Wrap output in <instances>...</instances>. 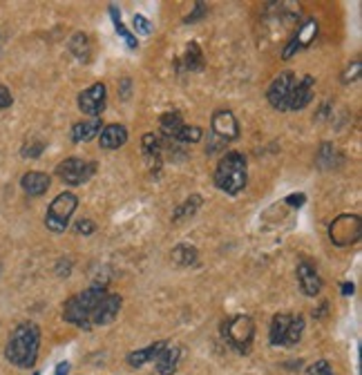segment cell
<instances>
[{"label": "cell", "instance_id": "cell-21", "mask_svg": "<svg viewBox=\"0 0 362 375\" xmlns=\"http://www.w3.org/2000/svg\"><path fill=\"white\" fill-rule=\"evenodd\" d=\"M291 324V315L287 313H277L270 319V331H268V342L273 346H284V338H287V331Z\"/></svg>", "mask_w": 362, "mask_h": 375}, {"label": "cell", "instance_id": "cell-22", "mask_svg": "<svg viewBox=\"0 0 362 375\" xmlns=\"http://www.w3.org/2000/svg\"><path fill=\"white\" fill-rule=\"evenodd\" d=\"M181 127H184V119H181L179 112H168V114L161 116V134H163V139L175 141Z\"/></svg>", "mask_w": 362, "mask_h": 375}, {"label": "cell", "instance_id": "cell-8", "mask_svg": "<svg viewBox=\"0 0 362 375\" xmlns=\"http://www.w3.org/2000/svg\"><path fill=\"white\" fill-rule=\"evenodd\" d=\"M293 85H295V74L293 72H282L280 76H275L273 83H270V87H268V92H266L270 108L280 110V112H287Z\"/></svg>", "mask_w": 362, "mask_h": 375}, {"label": "cell", "instance_id": "cell-18", "mask_svg": "<svg viewBox=\"0 0 362 375\" xmlns=\"http://www.w3.org/2000/svg\"><path fill=\"white\" fill-rule=\"evenodd\" d=\"M168 346V342H154L146 348H137L135 353H130L125 360H127V364H130L132 369H141L144 364H148V362H154L157 360V355L163 351V348Z\"/></svg>", "mask_w": 362, "mask_h": 375}, {"label": "cell", "instance_id": "cell-11", "mask_svg": "<svg viewBox=\"0 0 362 375\" xmlns=\"http://www.w3.org/2000/svg\"><path fill=\"white\" fill-rule=\"evenodd\" d=\"M121 295L119 293H106L103 295V300L99 302V306L94 308V315H92V326H106V324H112L119 315L121 310Z\"/></svg>", "mask_w": 362, "mask_h": 375}, {"label": "cell", "instance_id": "cell-37", "mask_svg": "<svg viewBox=\"0 0 362 375\" xmlns=\"http://www.w3.org/2000/svg\"><path fill=\"white\" fill-rule=\"evenodd\" d=\"M304 201H306V197L302 195V192H300V195H289V197H287V203H291L293 208H302Z\"/></svg>", "mask_w": 362, "mask_h": 375}, {"label": "cell", "instance_id": "cell-6", "mask_svg": "<svg viewBox=\"0 0 362 375\" xmlns=\"http://www.w3.org/2000/svg\"><path fill=\"white\" fill-rule=\"evenodd\" d=\"M94 172H96V163L83 161L79 157H70L56 165V174L61 177L63 184H68V186H83L85 181L92 179Z\"/></svg>", "mask_w": 362, "mask_h": 375}, {"label": "cell", "instance_id": "cell-5", "mask_svg": "<svg viewBox=\"0 0 362 375\" xmlns=\"http://www.w3.org/2000/svg\"><path fill=\"white\" fill-rule=\"evenodd\" d=\"M76 208H79V197L70 190L61 192V195L49 203L47 215H45V226L51 232H65Z\"/></svg>", "mask_w": 362, "mask_h": 375}, {"label": "cell", "instance_id": "cell-4", "mask_svg": "<svg viewBox=\"0 0 362 375\" xmlns=\"http://www.w3.org/2000/svg\"><path fill=\"white\" fill-rule=\"evenodd\" d=\"M222 335L235 351L249 353L253 346V340H255V322L249 315L228 317L222 324Z\"/></svg>", "mask_w": 362, "mask_h": 375}, {"label": "cell", "instance_id": "cell-14", "mask_svg": "<svg viewBox=\"0 0 362 375\" xmlns=\"http://www.w3.org/2000/svg\"><path fill=\"white\" fill-rule=\"evenodd\" d=\"M313 85H316L313 76H304L302 81H297L291 89L289 110H304L313 98Z\"/></svg>", "mask_w": 362, "mask_h": 375}, {"label": "cell", "instance_id": "cell-36", "mask_svg": "<svg viewBox=\"0 0 362 375\" xmlns=\"http://www.w3.org/2000/svg\"><path fill=\"white\" fill-rule=\"evenodd\" d=\"M45 150V144H36V146H25L23 148V157H32V159H36V157H41V152Z\"/></svg>", "mask_w": 362, "mask_h": 375}, {"label": "cell", "instance_id": "cell-16", "mask_svg": "<svg viewBox=\"0 0 362 375\" xmlns=\"http://www.w3.org/2000/svg\"><path fill=\"white\" fill-rule=\"evenodd\" d=\"M99 144L103 150H119L121 146L127 144V127L121 123H110L101 130Z\"/></svg>", "mask_w": 362, "mask_h": 375}, {"label": "cell", "instance_id": "cell-19", "mask_svg": "<svg viewBox=\"0 0 362 375\" xmlns=\"http://www.w3.org/2000/svg\"><path fill=\"white\" fill-rule=\"evenodd\" d=\"M103 130V123L96 116V119H89V121H83V123H76L72 127V141L74 144H87V141H92L101 134Z\"/></svg>", "mask_w": 362, "mask_h": 375}, {"label": "cell", "instance_id": "cell-20", "mask_svg": "<svg viewBox=\"0 0 362 375\" xmlns=\"http://www.w3.org/2000/svg\"><path fill=\"white\" fill-rule=\"evenodd\" d=\"M179 357H181V348L168 344L163 351L157 355V360H154V362H157V373L159 375H173L177 371Z\"/></svg>", "mask_w": 362, "mask_h": 375}, {"label": "cell", "instance_id": "cell-38", "mask_svg": "<svg viewBox=\"0 0 362 375\" xmlns=\"http://www.w3.org/2000/svg\"><path fill=\"white\" fill-rule=\"evenodd\" d=\"M70 362H58L56 364V371H54V375H70Z\"/></svg>", "mask_w": 362, "mask_h": 375}, {"label": "cell", "instance_id": "cell-1", "mask_svg": "<svg viewBox=\"0 0 362 375\" xmlns=\"http://www.w3.org/2000/svg\"><path fill=\"white\" fill-rule=\"evenodd\" d=\"M38 348H41V329L34 322H23L9 335L5 357L18 369H32L38 360Z\"/></svg>", "mask_w": 362, "mask_h": 375}, {"label": "cell", "instance_id": "cell-40", "mask_svg": "<svg viewBox=\"0 0 362 375\" xmlns=\"http://www.w3.org/2000/svg\"><path fill=\"white\" fill-rule=\"evenodd\" d=\"M32 375H41V371H34V373H32Z\"/></svg>", "mask_w": 362, "mask_h": 375}, {"label": "cell", "instance_id": "cell-15", "mask_svg": "<svg viewBox=\"0 0 362 375\" xmlns=\"http://www.w3.org/2000/svg\"><path fill=\"white\" fill-rule=\"evenodd\" d=\"M141 150H144V157L148 161V165L152 167L154 172L161 167V157H163V139L159 134H144L141 139Z\"/></svg>", "mask_w": 362, "mask_h": 375}, {"label": "cell", "instance_id": "cell-17", "mask_svg": "<svg viewBox=\"0 0 362 375\" xmlns=\"http://www.w3.org/2000/svg\"><path fill=\"white\" fill-rule=\"evenodd\" d=\"M49 184H51V179L45 172H27V174L20 177V188H23L25 195H30V197L45 195Z\"/></svg>", "mask_w": 362, "mask_h": 375}, {"label": "cell", "instance_id": "cell-39", "mask_svg": "<svg viewBox=\"0 0 362 375\" xmlns=\"http://www.w3.org/2000/svg\"><path fill=\"white\" fill-rule=\"evenodd\" d=\"M340 293H342L344 297H351V295L356 293V286H354V284H351V281H344V284H342V286H340Z\"/></svg>", "mask_w": 362, "mask_h": 375}, {"label": "cell", "instance_id": "cell-34", "mask_svg": "<svg viewBox=\"0 0 362 375\" xmlns=\"http://www.w3.org/2000/svg\"><path fill=\"white\" fill-rule=\"evenodd\" d=\"M96 230V224L92 219H81V222H76V232H81V235H92Z\"/></svg>", "mask_w": 362, "mask_h": 375}, {"label": "cell", "instance_id": "cell-29", "mask_svg": "<svg viewBox=\"0 0 362 375\" xmlns=\"http://www.w3.org/2000/svg\"><path fill=\"white\" fill-rule=\"evenodd\" d=\"M132 25H135V32H139V34H144V36H150V34H152V23H150L146 16L135 14Z\"/></svg>", "mask_w": 362, "mask_h": 375}, {"label": "cell", "instance_id": "cell-25", "mask_svg": "<svg viewBox=\"0 0 362 375\" xmlns=\"http://www.w3.org/2000/svg\"><path fill=\"white\" fill-rule=\"evenodd\" d=\"M304 333V317L302 315H291V324L287 331V338H284V346H295L302 340Z\"/></svg>", "mask_w": 362, "mask_h": 375}, {"label": "cell", "instance_id": "cell-35", "mask_svg": "<svg viewBox=\"0 0 362 375\" xmlns=\"http://www.w3.org/2000/svg\"><path fill=\"white\" fill-rule=\"evenodd\" d=\"M11 103H14V98H11V92L3 83H0V110H7Z\"/></svg>", "mask_w": 362, "mask_h": 375}, {"label": "cell", "instance_id": "cell-13", "mask_svg": "<svg viewBox=\"0 0 362 375\" xmlns=\"http://www.w3.org/2000/svg\"><path fill=\"white\" fill-rule=\"evenodd\" d=\"M297 281H300V288L306 297H318L322 291V277L318 275V270L313 264L308 262H300L297 264Z\"/></svg>", "mask_w": 362, "mask_h": 375}, {"label": "cell", "instance_id": "cell-12", "mask_svg": "<svg viewBox=\"0 0 362 375\" xmlns=\"http://www.w3.org/2000/svg\"><path fill=\"white\" fill-rule=\"evenodd\" d=\"M316 36H318V20H316V18L304 20V25H302V27H297V34L291 38L289 45L284 47L282 58L289 61V58L295 54V51H300V49H304L306 45H311Z\"/></svg>", "mask_w": 362, "mask_h": 375}, {"label": "cell", "instance_id": "cell-2", "mask_svg": "<svg viewBox=\"0 0 362 375\" xmlns=\"http://www.w3.org/2000/svg\"><path fill=\"white\" fill-rule=\"evenodd\" d=\"M108 293V288L103 284H92L89 288H85L79 295H72L70 300L63 306V319L70 324L79 326L83 331H92V315L99 302L103 300V295Z\"/></svg>", "mask_w": 362, "mask_h": 375}, {"label": "cell", "instance_id": "cell-30", "mask_svg": "<svg viewBox=\"0 0 362 375\" xmlns=\"http://www.w3.org/2000/svg\"><path fill=\"white\" fill-rule=\"evenodd\" d=\"M308 375H335V373H333V369L327 360H318L308 367Z\"/></svg>", "mask_w": 362, "mask_h": 375}, {"label": "cell", "instance_id": "cell-9", "mask_svg": "<svg viewBox=\"0 0 362 375\" xmlns=\"http://www.w3.org/2000/svg\"><path fill=\"white\" fill-rule=\"evenodd\" d=\"M211 127H213V134L222 141V144L235 141L239 136V123L230 110H217L211 119Z\"/></svg>", "mask_w": 362, "mask_h": 375}, {"label": "cell", "instance_id": "cell-10", "mask_svg": "<svg viewBox=\"0 0 362 375\" xmlns=\"http://www.w3.org/2000/svg\"><path fill=\"white\" fill-rule=\"evenodd\" d=\"M106 94H108L106 85L94 83L92 87H87L85 92L79 94V110L87 116H92V119H96V116L106 110Z\"/></svg>", "mask_w": 362, "mask_h": 375}, {"label": "cell", "instance_id": "cell-32", "mask_svg": "<svg viewBox=\"0 0 362 375\" xmlns=\"http://www.w3.org/2000/svg\"><path fill=\"white\" fill-rule=\"evenodd\" d=\"M360 72H362V65H360V61H356V63H351L347 70H344V74H342V83H354L358 76H360Z\"/></svg>", "mask_w": 362, "mask_h": 375}, {"label": "cell", "instance_id": "cell-27", "mask_svg": "<svg viewBox=\"0 0 362 375\" xmlns=\"http://www.w3.org/2000/svg\"><path fill=\"white\" fill-rule=\"evenodd\" d=\"M184 63H186L188 70H201V68H204V54H201V49H199V45H197L195 41L188 43Z\"/></svg>", "mask_w": 362, "mask_h": 375}, {"label": "cell", "instance_id": "cell-33", "mask_svg": "<svg viewBox=\"0 0 362 375\" xmlns=\"http://www.w3.org/2000/svg\"><path fill=\"white\" fill-rule=\"evenodd\" d=\"M206 14H208V7H206L204 3H195V11L192 14H188L186 18H184V23L188 25V23H197L199 18H204Z\"/></svg>", "mask_w": 362, "mask_h": 375}, {"label": "cell", "instance_id": "cell-23", "mask_svg": "<svg viewBox=\"0 0 362 375\" xmlns=\"http://www.w3.org/2000/svg\"><path fill=\"white\" fill-rule=\"evenodd\" d=\"M70 51L76 56V61H81L83 65L89 63V38L83 34V32H76L72 38H70Z\"/></svg>", "mask_w": 362, "mask_h": 375}, {"label": "cell", "instance_id": "cell-7", "mask_svg": "<svg viewBox=\"0 0 362 375\" xmlns=\"http://www.w3.org/2000/svg\"><path fill=\"white\" fill-rule=\"evenodd\" d=\"M329 237L335 246H351L360 239V217L340 215L329 228Z\"/></svg>", "mask_w": 362, "mask_h": 375}, {"label": "cell", "instance_id": "cell-26", "mask_svg": "<svg viewBox=\"0 0 362 375\" xmlns=\"http://www.w3.org/2000/svg\"><path fill=\"white\" fill-rule=\"evenodd\" d=\"M173 260L179 266H192L197 262V248H192V246H188V243H181L173 250Z\"/></svg>", "mask_w": 362, "mask_h": 375}, {"label": "cell", "instance_id": "cell-28", "mask_svg": "<svg viewBox=\"0 0 362 375\" xmlns=\"http://www.w3.org/2000/svg\"><path fill=\"white\" fill-rule=\"evenodd\" d=\"M201 127H197V125H184L179 130V134H177V139L175 141H179V144H197V141H201Z\"/></svg>", "mask_w": 362, "mask_h": 375}, {"label": "cell", "instance_id": "cell-31", "mask_svg": "<svg viewBox=\"0 0 362 375\" xmlns=\"http://www.w3.org/2000/svg\"><path fill=\"white\" fill-rule=\"evenodd\" d=\"M114 30H116V34H119V36L123 38L127 47H130V49H137V38H135L130 32H127V27H125L123 23H114Z\"/></svg>", "mask_w": 362, "mask_h": 375}, {"label": "cell", "instance_id": "cell-3", "mask_svg": "<svg viewBox=\"0 0 362 375\" xmlns=\"http://www.w3.org/2000/svg\"><path fill=\"white\" fill-rule=\"evenodd\" d=\"M246 157L242 152H226L215 167V186L226 195H239L246 188Z\"/></svg>", "mask_w": 362, "mask_h": 375}, {"label": "cell", "instance_id": "cell-24", "mask_svg": "<svg viewBox=\"0 0 362 375\" xmlns=\"http://www.w3.org/2000/svg\"><path fill=\"white\" fill-rule=\"evenodd\" d=\"M201 203H204V199L199 195H190L184 203L177 205V210L173 212V222H184V219L192 217L201 208Z\"/></svg>", "mask_w": 362, "mask_h": 375}]
</instances>
